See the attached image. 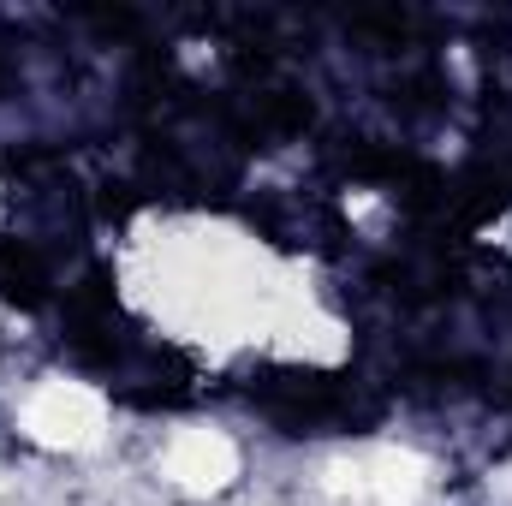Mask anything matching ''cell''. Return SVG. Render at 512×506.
<instances>
[{
    "label": "cell",
    "mask_w": 512,
    "mask_h": 506,
    "mask_svg": "<svg viewBox=\"0 0 512 506\" xmlns=\"http://www.w3.org/2000/svg\"><path fill=\"white\" fill-rule=\"evenodd\" d=\"M12 423L42 453H96L114 435V405H108L102 387H90L78 376H42L24 387Z\"/></svg>",
    "instance_id": "obj_1"
},
{
    "label": "cell",
    "mask_w": 512,
    "mask_h": 506,
    "mask_svg": "<svg viewBox=\"0 0 512 506\" xmlns=\"http://www.w3.org/2000/svg\"><path fill=\"white\" fill-rule=\"evenodd\" d=\"M155 471L173 495L185 501H215L245 477V453L227 429L215 423H179L161 447H155Z\"/></svg>",
    "instance_id": "obj_2"
}]
</instances>
